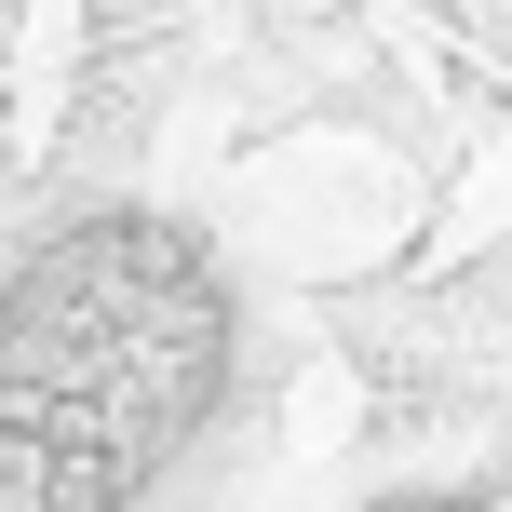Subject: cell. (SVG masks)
Returning a JSON list of instances; mask_svg holds the SVG:
<instances>
[{
    "label": "cell",
    "instance_id": "6da1fadb",
    "mask_svg": "<svg viewBox=\"0 0 512 512\" xmlns=\"http://www.w3.org/2000/svg\"><path fill=\"white\" fill-rule=\"evenodd\" d=\"M499 230H512V135H486V162L459 176V203H445L432 256H472V243H499Z\"/></svg>",
    "mask_w": 512,
    "mask_h": 512
}]
</instances>
